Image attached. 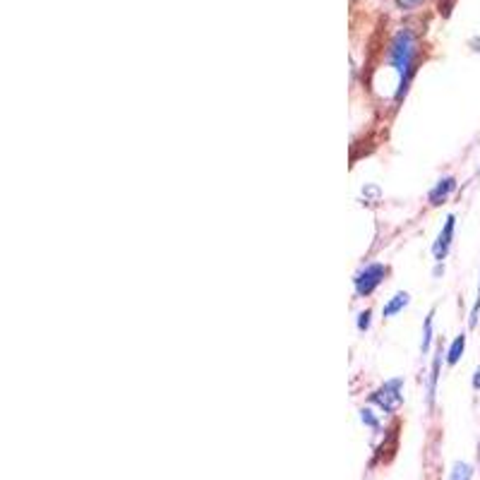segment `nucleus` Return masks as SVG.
<instances>
[{
	"instance_id": "14",
	"label": "nucleus",
	"mask_w": 480,
	"mask_h": 480,
	"mask_svg": "<svg viewBox=\"0 0 480 480\" xmlns=\"http://www.w3.org/2000/svg\"><path fill=\"white\" fill-rule=\"evenodd\" d=\"M473 389H476V392L480 389V367L476 370V375H473Z\"/></svg>"
},
{
	"instance_id": "9",
	"label": "nucleus",
	"mask_w": 480,
	"mask_h": 480,
	"mask_svg": "<svg viewBox=\"0 0 480 480\" xmlns=\"http://www.w3.org/2000/svg\"><path fill=\"white\" fill-rule=\"evenodd\" d=\"M433 319H435V310H430V315L425 317V327H423V343H421L423 353H428L430 343H433Z\"/></svg>"
},
{
	"instance_id": "13",
	"label": "nucleus",
	"mask_w": 480,
	"mask_h": 480,
	"mask_svg": "<svg viewBox=\"0 0 480 480\" xmlns=\"http://www.w3.org/2000/svg\"><path fill=\"white\" fill-rule=\"evenodd\" d=\"M370 317H372L370 310H362L360 315H358V329L360 331H365L367 327H370Z\"/></svg>"
},
{
	"instance_id": "7",
	"label": "nucleus",
	"mask_w": 480,
	"mask_h": 480,
	"mask_svg": "<svg viewBox=\"0 0 480 480\" xmlns=\"http://www.w3.org/2000/svg\"><path fill=\"white\" fill-rule=\"evenodd\" d=\"M408 300H411V295L406 293V291H401V293H396L394 298L389 300V303L384 305V310H382V315L384 317H394V315H399V312L404 310L406 305H408Z\"/></svg>"
},
{
	"instance_id": "3",
	"label": "nucleus",
	"mask_w": 480,
	"mask_h": 480,
	"mask_svg": "<svg viewBox=\"0 0 480 480\" xmlns=\"http://www.w3.org/2000/svg\"><path fill=\"white\" fill-rule=\"evenodd\" d=\"M389 274V267H384V264H367L365 269H360L358 274H355L353 284H355V293L360 295H372L375 288H377L379 284L384 281V276Z\"/></svg>"
},
{
	"instance_id": "5",
	"label": "nucleus",
	"mask_w": 480,
	"mask_h": 480,
	"mask_svg": "<svg viewBox=\"0 0 480 480\" xmlns=\"http://www.w3.org/2000/svg\"><path fill=\"white\" fill-rule=\"evenodd\" d=\"M457 190V178H452V176H447V178H442L437 185L430 190V195H428V200H430V205L433 207H437V205H442V202L447 200L449 195Z\"/></svg>"
},
{
	"instance_id": "11",
	"label": "nucleus",
	"mask_w": 480,
	"mask_h": 480,
	"mask_svg": "<svg viewBox=\"0 0 480 480\" xmlns=\"http://www.w3.org/2000/svg\"><path fill=\"white\" fill-rule=\"evenodd\" d=\"M360 421L365 423L367 428H372V430H379V423H377V418L372 416V411L362 408V411H360Z\"/></svg>"
},
{
	"instance_id": "1",
	"label": "nucleus",
	"mask_w": 480,
	"mask_h": 480,
	"mask_svg": "<svg viewBox=\"0 0 480 480\" xmlns=\"http://www.w3.org/2000/svg\"><path fill=\"white\" fill-rule=\"evenodd\" d=\"M389 60H392V67L399 72V87H396V101H401V96L406 94V89H408V82H411V75H413L416 70V36L413 32H408V29H401L396 36H394L392 41V48H389Z\"/></svg>"
},
{
	"instance_id": "6",
	"label": "nucleus",
	"mask_w": 480,
	"mask_h": 480,
	"mask_svg": "<svg viewBox=\"0 0 480 480\" xmlns=\"http://www.w3.org/2000/svg\"><path fill=\"white\" fill-rule=\"evenodd\" d=\"M442 355H445V350H442V346H437L435 358H433V370H430V382H428V401H430V406L435 404V396H437V382H440Z\"/></svg>"
},
{
	"instance_id": "12",
	"label": "nucleus",
	"mask_w": 480,
	"mask_h": 480,
	"mask_svg": "<svg viewBox=\"0 0 480 480\" xmlns=\"http://www.w3.org/2000/svg\"><path fill=\"white\" fill-rule=\"evenodd\" d=\"M478 315H480V284H478V295H476V303H473L471 310V319H469V327L473 329L478 324Z\"/></svg>"
},
{
	"instance_id": "2",
	"label": "nucleus",
	"mask_w": 480,
	"mask_h": 480,
	"mask_svg": "<svg viewBox=\"0 0 480 480\" xmlns=\"http://www.w3.org/2000/svg\"><path fill=\"white\" fill-rule=\"evenodd\" d=\"M370 401L375 406H379L384 413H394V411H399V406L404 404V379L396 377V379L384 382L379 389H375L370 394Z\"/></svg>"
},
{
	"instance_id": "4",
	"label": "nucleus",
	"mask_w": 480,
	"mask_h": 480,
	"mask_svg": "<svg viewBox=\"0 0 480 480\" xmlns=\"http://www.w3.org/2000/svg\"><path fill=\"white\" fill-rule=\"evenodd\" d=\"M454 229H457V217H454V214H449L447 221H445V226H442V231H440V236H437L435 245H433V255H435L437 264H442V260L447 257L449 248H452Z\"/></svg>"
},
{
	"instance_id": "10",
	"label": "nucleus",
	"mask_w": 480,
	"mask_h": 480,
	"mask_svg": "<svg viewBox=\"0 0 480 480\" xmlns=\"http://www.w3.org/2000/svg\"><path fill=\"white\" fill-rule=\"evenodd\" d=\"M473 478V469L469 464H454L452 473H449V480H471Z\"/></svg>"
},
{
	"instance_id": "8",
	"label": "nucleus",
	"mask_w": 480,
	"mask_h": 480,
	"mask_svg": "<svg viewBox=\"0 0 480 480\" xmlns=\"http://www.w3.org/2000/svg\"><path fill=\"white\" fill-rule=\"evenodd\" d=\"M464 348H466V336H464V334H459V336L452 341V346H449V350H447V362H449V365H457V362L461 360V355H464Z\"/></svg>"
}]
</instances>
